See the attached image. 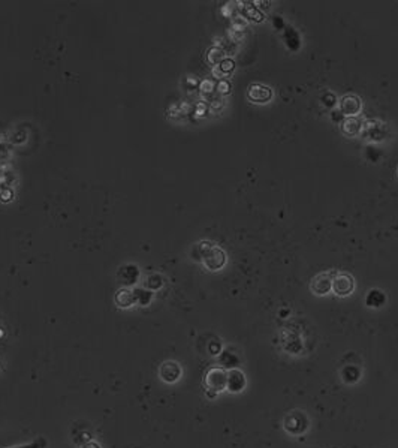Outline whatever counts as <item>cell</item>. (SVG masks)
Masks as SVG:
<instances>
[{
  "label": "cell",
  "mask_w": 398,
  "mask_h": 448,
  "mask_svg": "<svg viewBox=\"0 0 398 448\" xmlns=\"http://www.w3.org/2000/svg\"><path fill=\"white\" fill-rule=\"evenodd\" d=\"M226 382H228V370H225L220 366L210 367L204 375V387H205L207 397L214 399L218 393L225 391Z\"/></svg>",
  "instance_id": "1"
},
{
  "label": "cell",
  "mask_w": 398,
  "mask_h": 448,
  "mask_svg": "<svg viewBox=\"0 0 398 448\" xmlns=\"http://www.w3.org/2000/svg\"><path fill=\"white\" fill-rule=\"evenodd\" d=\"M198 249H199L201 259L208 270H220V268L225 265L226 255L218 246H216L210 242H204L198 246Z\"/></svg>",
  "instance_id": "2"
},
{
  "label": "cell",
  "mask_w": 398,
  "mask_h": 448,
  "mask_svg": "<svg viewBox=\"0 0 398 448\" xmlns=\"http://www.w3.org/2000/svg\"><path fill=\"white\" fill-rule=\"evenodd\" d=\"M283 427L288 433L290 435H302L308 429V418L304 412L301 411H293L288 414L283 420Z\"/></svg>",
  "instance_id": "3"
},
{
  "label": "cell",
  "mask_w": 398,
  "mask_h": 448,
  "mask_svg": "<svg viewBox=\"0 0 398 448\" xmlns=\"http://www.w3.org/2000/svg\"><path fill=\"white\" fill-rule=\"evenodd\" d=\"M181 375H183V369L181 366L174 362V360H168V362H163L159 367V376L163 382L166 384H175L181 379Z\"/></svg>",
  "instance_id": "4"
},
{
  "label": "cell",
  "mask_w": 398,
  "mask_h": 448,
  "mask_svg": "<svg viewBox=\"0 0 398 448\" xmlns=\"http://www.w3.org/2000/svg\"><path fill=\"white\" fill-rule=\"evenodd\" d=\"M353 289H355V281H353V278L350 275L341 273V275H337L332 279V291H334V294H337L340 297H346V295L352 294Z\"/></svg>",
  "instance_id": "5"
},
{
  "label": "cell",
  "mask_w": 398,
  "mask_h": 448,
  "mask_svg": "<svg viewBox=\"0 0 398 448\" xmlns=\"http://www.w3.org/2000/svg\"><path fill=\"white\" fill-rule=\"evenodd\" d=\"M247 385V379L243 370L240 369H231L228 370V382H226V390L229 393H241Z\"/></svg>",
  "instance_id": "6"
},
{
  "label": "cell",
  "mask_w": 398,
  "mask_h": 448,
  "mask_svg": "<svg viewBox=\"0 0 398 448\" xmlns=\"http://www.w3.org/2000/svg\"><path fill=\"white\" fill-rule=\"evenodd\" d=\"M361 99L355 95H346L340 101V113L343 116L353 117L361 111Z\"/></svg>",
  "instance_id": "7"
},
{
  "label": "cell",
  "mask_w": 398,
  "mask_h": 448,
  "mask_svg": "<svg viewBox=\"0 0 398 448\" xmlns=\"http://www.w3.org/2000/svg\"><path fill=\"white\" fill-rule=\"evenodd\" d=\"M247 95L256 104H265V102H268L273 98L271 88L267 87V85H262V84H253V85H250Z\"/></svg>",
  "instance_id": "8"
},
{
  "label": "cell",
  "mask_w": 398,
  "mask_h": 448,
  "mask_svg": "<svg viewBox=\"0 0 398 448\" xmlns=\"http://www.w3.org/2000/svg\"><path fill=\"white\" fill-rule=\"evenodd\" d=\"M312 291L316 295H325L332 289V278L328 273H321L316 278H313L312 285H310Z\"/></svg>",
  "instance_id": "9"
},
{
  "label": "cell",
  "mask_w": 398,
  "mask_h": 448,
  "mask_svg": "<svg viewBox=\"0 0 398 448\" xmlns=\"http://www.w3.org/2000/svg\"><path fill=\"white\" fill-rule=\"evenodd\" d=\"M218 363H220V367H223L225 370L238 369L240 357L235 352H231V351L225 349V351H222L218 354Z\"/></svg>",
  "instance_id": "10"
},
{
  "label": "cell",
  "mask_w": 398,
  "mask_h": 448,
  "mask_svg": "<svg viewBox=\"0 0 398 448\" xmlns=\"http://www.w3.org/2000/svg\"><path fill=\"white\" fill-rule=\"evenodd\" d=\"M340 375H341V379H343L346 384L352 385V384H357V382L361 379L362 372H361V369H360L358 366H355V365H346V366H343Z\"/></svg>",
  "instance_id": "11"
},
{
  "label": "cell",
  "mask_w": 398,
  "mask_h": 448,
  "mask_svg": "<svg viewBox=\"0 0 398 448\" xmlns=\"http://www.w3.org/2000/svg\"><path fill=\"white\" fill-rule=\"evenodd\" d=\"M115 303L121 309H127L137 303V292L130 289H120L115 295Z\"/></svg>",
  "instance_id": "12"
},
{
  "label": "cell",
  "mask_w": 398,
  "mask_h": 448,
  "mask_svg": "<svg viewBox=\"0 0 398 448\" xmlns=\"http://www.w3.org/2000/svg\"><path fill=\"white\" fill-rule=\"evenodd\" d=\"M361 129H362L361 122L357 117H347L341 122V130H343V133H346V135L353 137V135H357V133H360Z\"/></svg>",
  "instance_id": "13"
},
{
  "label": "cell",
  "mask_w": 398,
  "mask_h": 448,
  "mask_svg": "<svg viewBox=\"0 0 398 448\" xmlns=\"http://www.w3.org/2000/svg\"><path fill=\"white\" fill-rule=\"evenodd\" d=\"M386 303V295L380 291V289H371L367 297H365V304L368 307H374L379 309Z\"/></svg>",
  "instance_id": "14"
},
{
  "label": "cell",
  "mask_w": 398,
  "mask_h": 448,
  "mask_svg": "<svg viewBox=\"0 0 398 448\" xmlns=\"http://www.w3.org/2000/svg\"><path fill=\"white\" fill-rule=\"evenodd\" d=\"M285 39H286V43L290 50H298L299 48V36L298 33L292 29V27H286V35H285Z\"/></svg>",
  "instance_id": "15"
},
{
  "label": "cell",
  "mask_w": 398,
  "mask_h": 448,
  "mask_svg": "<svg viewBox=\"0 0 398 448\" xmlns=\"http://www.w3.org/2000/svg\"><path fill=\"white\" fill-rule=\"evenodd\" d=\"M47 439L43 436H39L30 442H26V444H20V445H15V447H9V448H45L47 447Z\"/></svg>",
  "instance_id": "16"
},
{
  "label": "cell",
  "mask_w": 398,
  "mask_h": 448,
  "mask_svg": "<svg viewBox=\"0 0 398 448\" xmlns=\"http://www.w3.org/2000/svg\"><path fill=\"white\" fill-rule=\"evenodd\" d=\"M223 51L220 50V48H211L210 51H208V56H207V59H208V62L210 63H213V65H217V63H222L225 59H223Z\"/></svg>",
  "instance_id": "17"
},
{
  "label": "cell",
  "mask_w": 398,
  "mask_h": 448,
  "mask_svg": "<svg viewBox=\"0 0 398 448\" xmlns=\"http://www.w3.org/2000/svg\"><path fill=\"white\" fill-rule=\"evenodd\" d=\"M246 17H249L250 20L256 21V23H260L263 20L262 12L256 6H246Z\"/></svg>",
  "instance_id": "18"
},
{
  "label": "cell",
  "mask_w": 398,
  "mask_h": 448,
  "mask_svg": "<svg viewBox=\"0 0 398 448\" xmlns=\"http://www.w3.org/2000/svg\"><path fill=\"white\" fill-rule=\"evenodd\" d=\"M218 68H220V72H222V74H225V75H226V74H231V72L234 71V68H235V63H234V62H232L231 59H225V60H223L222 63H220V65H218Z\"/></svg>",
  "instance_id": "19"
},
{
  "label": "cell",
  "mask_w": 398,
  "mask_h": 448,
  "mask_svg": "<svg viewBox=\"0 0 398 448\" xmlns=\"http://www.w3.org/2000/svg\"><path fill=\"white\" fill-rule=\"evenodd\" d=\"M201 90H202V93L210 95V93L214 90V82H213V81H210V80L202 81V84H201Z\"/></svg>",
  "instance_id": "20"
},
{
  "label": "cell",
  "mask_w": 398,
  "mask_h": 448,
  "mask_svg": "<svg viewBox=\"0 0 398 448\" xmlns=\"http://www.w3.org/2000/svg\"><path fill=\"white\" fill-rule=\"evenodd\" d=\"M217 88H218V92H220V93L226 95V93H229V88H231V85H229V82H228V81H220V82H218V85H217Z\"/></svg>",
  "instance_id": "21"
},
{
  "label": "cell",
  "mask_w": 398,
  "mask_h": 448,
  "mask_svg": "<svg viewBox=\"0 0 398 448\" xmlns=\"http://www.w3.org/2000/svg\"><path fill=\"white\" fill-rule=\"evenodd\" d=\"M322 99H324V104H325L326 107H332V105L335 104V98H334L332 93H326Z\"/></svg>",
  "instance_id": "22"
},
{
  "label": "cell",
  "mask_w": 398,
  "mask_h": 448,
  "mask_svg": "<svg viewBox=\"0 0 398 448\" xmlns=\"http://www.w3.org/2000/svg\"><path fill=\"white\" fill-rule=\"evenodd\" d=\"M81 448H102L101 447V444L99 442H96V441H88V442H85L84 445H81Z\"/></svg>",
  "instance_id": "23"
},
{
  "label": "cell",
  "mask_w": 398,
  "mask_h": 448,
  "mask_svg": "<svg viewBox=\"0 0 398 448\" xmlns=\"http://www.w3.org/2000/svg\"><path fill=\"white\" fill-rule=\"evenodd\" d=\"M196 113H198V116H202V114H205V108L202 105H199L198 110H196Z\"/></svg>",
  "instance_id": "24"
}]
</instances>
